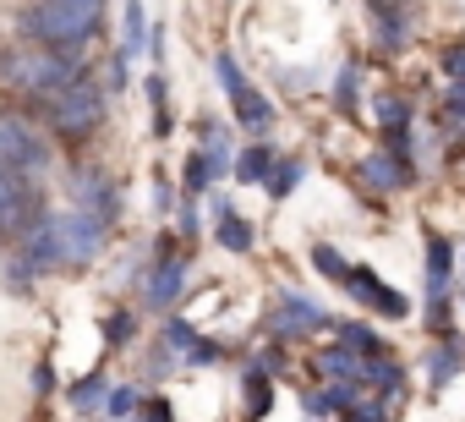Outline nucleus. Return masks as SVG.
Returning a JSON list of instances; mask_svg holds the SVG:
<instances>
[{"label": "nucleus", "instance_id": "nucleus-1", "mask_svg": "<svg viewBox=\"0 0 465 422\" xmlns=\"http://www.w3.org/2000/svg\"><path fill=\"white\" fill-rule=\"evenodd\" d=\"M104 23V0H39L34 12H23V34L55 50H83Z\"/></svg>", "mask_w": 465, "mask_h": 422}, {"label": "nucleus", "instance_id": "nucleus-2", "mask_svg": "<svg viewBox=\"0 0 465 422\" xmlns=\"http://www.w3.org/2000/svg\"><path fill=\"white\" fill-rule=\"evenodd\" d=\"M77 61H83V50H55V45L34 39V45H17L0 55V77L28 99H50L66 77H77Z\"/></svg>", "mask_w": 465, "mask_h": 422}, {"label": "nucleus", "instance_id": "nucleus-3", "mask_svg": "<svg viewBox=\"0 0 465 422\" xmlns=\"http://www.w3.org/2000/svg\"><path fill=\"white\" fill-rule=\"evenodd\" d=\"M45 105V116H50V126L66 137V143H83V137H94L99 126H104V88H94L88 77H66L50 99H39Z\"/></svg>", "mask_w": 465, "mask_h": 422}, {"label": "nucleus", "instance_id": "nucleus-4", "mask_svg": "<svg viewBox=\"0 0 465 422\" xmlns=\"http://www.w3.org/2000/svg\"><path fill=\"white\" fill-rule=\"evenodd\" d=\"M50 231H55V253H61V269H83V264H94V258H99L110 220H99L94 208L72 203L66 215H50Z\"/></svg>", "mask_w": 465, "mask_h": 422}, {"label": "nucleus", "instance_id": "nucleus-5", "mask_svg": "<svg viewBox=\"0 0 465 422\" xmlns=\"http://www.w3.org/2000/svg\"><path fill=\"white\" fill-rule=\"evenodd\" d=\"M0 159L17 165V170H28V176H45V165H50V143H45L23 116H0Z\"/></svg>", "mask_w": 465, "mask_h": 422}, {"label": "nucleus", "instance_id": "nucleus-6", "mask_svg": "<svg viewBox=\"0 0 465 422\" xmlns=\"http://www.w3.org/2000/svg\"><path fill=\"white\" fill-rule=\"evenodd\" d=\"M345 291H351V296H356L361 307L383 313V318H405V313H411V302H405V296H400L394 286H383V280H378L372 269H356V264H351V275H345Z\"/></svg>", "mask_w": 465, "mask_h": 422}, {"label": "nucleus", "instance_id": "nucleus-7", "mask_svg": "<svg viewBox=\"0 0 465 422\" xmlns=\"http://www.w3.org/2000/svg\"><path fill=\"white\" fill-rule=\"evenodd\" d=\"M269 324H274V335L302 340V335H318V329L329 324V313H323L312 296H296V291H291V296H280V302H274V318H269Z\"/></svg>", "mask_w": 465, "mask_h": 422}, {"label": "nucleus", "instance_id": "nucleus-8", "mask_svg": "<svg viewBox=\"0 0 465 422\" xmlns=\"http://www.w3.org/2000/svg\"><path fill=\"white\" fill-rule=\"evenodd\" d=\"M356 176H361V186H367V192H400V186H411V181H416L411 159H400V154H367V159L356 165Z\"/></svg>", "mask_w": 465, "mask_h": 422}, {"label": "nucleus", "instance_id": "nucleus-9", "mask_svg": "<svg viewBox=\"0 0 465 422\" xmlns=\"http://www.w3.org/2000/svg\"><path fill=\"white\" fill-rule=\"evenodd\" d=\"M181 286H186V264H181L175 253H164V258L148 269V280H143V302H148V307H175Z\"/></svg>", "mask_w": 465, "mask_h": 422}, {"label": "nucleus", "instance_id": "nucleus-10", "mask_svg": "<svg viewBox=\"0 0 465 422\" xmlns=\"http://www.w3.org/2000/svg\"><path fill=\"white\" fill-rule=\"evenodd\" d=\"M367 12H372V34H378V45H383L389 55H400V50L411 45V17L394 6V0H367Z\"/></svg>", "mask_w": 465, "mask_h": 422}, {"label": "nucleus", "instance_id": "nucleus-11", "mask_svg": "<svg viewBox=\"0 0 465 422\" xmlns=\"http://www.w3.org/2000/svg\"><path fill=\"white\" fill-rule=\"evenodd\" d=\"M72 203H83V208H94L99 220H115V208H121V197H115V186L99 176V170H77L72 176Z\"/></svg>", "mask_w": 465, "mask_h": 422}, {"label": "nucleus", "instance_id": "nucleus-12", "mask_svg": "<svg viewBox=\"0 0 465 422\" xmlns=\"http://www.w3.org/2000/svg\"><path fill=\"white\" fill-rule=\"evenodd\" d=\"M230 105H236V121H242L247 132H269V126H274V105H269V99H263L252 83H247L236 99H230Z\"/></svg>", "mask_w": 465, "mask_h": 422}, {"label": "nucleus", "instance_id": "nucleus-13", "mask_svg": "<svg viewBox=\"0 0 465 422\" xmlns=\"http://www.w3.org/2000/svg\"><path fill=\"white\" fill-rule=\"evenodd\" d=\"M449 269H454V242L449 236H427V286H432V296L449 291Z\"/></svg>", "mask_w": 465, "mask_h": 422}, {"label": "nucleus", "instance_id": "nucleus-14", "mask_svg": "<svg viewBox=\"0 0 465 422\" xmlns=\"http://www.w3.org/2000/svg\"><path fill=\"white\" fill-rule=\"evenodd\" d=\"M318 367H323L329 378H361V384H367V362H356V351H345V346L318 351Z\"/></svg>", "mask_w": 465, "mask_h": 422}, {"label": "nucleus", "instance_id": "nucleus-15", "mask_svg": "<svg viewBox=\"0 0 465 422\" xmlns=\"http://www.w3.org/2000/svg\"><path fill=\"white\" fill-rule=\"evenodd\" d=\"M219 247L224 253H252V226L242 220V215H230V208H224V215H219Z\"/></svg>", "mask_w": 465, "mask_h": 422}, {"label": "nucleus", "instance_id": "nucleus-16", "mask_svg": "<svg viewBox=\"0 0 465 422\" xmlns=\"http://www.w3.org/2000/svg\"><path fill=\"white\" fill-rule=\"evenodd\" d=\"M148 50V17H143V6L137 0H126V28H121V55L132 61V55H143Z\"/></svg>", "mask_w": 465, "mask_h": 422}, {"label": "nucleus", "instance_id": "nucleus-17", "mask_svg": "<svg viewBox=\"0 0 465 422\" xmlns=\"http://www.w3.org/2000/svg\"><path fill=\"white\" fill-rule=\"evenodd\" d=\"M269 170H274V148L252 143V148L236 154V181H269Z\"/></svg>", "mask_w": 465, "mask_h": 422}, {"label": "nucleus", "instance_id": "nucleus-18", "mask_svg": "<svg viewBox=\"0 0 465 422\" xmlns=\"http://www.w3.org/2000/svg\"><path fill=\"white\" fill-rule=\"evenodd\" d=\"M302 176H307V165L302 159H274V170H269V197H291L296 186H302Z\"/></svg>", "mask_w": 465, "mask_h": 422}, {"label": "nucleus", "instance_id": "nucleus-19", "mask_svg": "<svg viewBox=\"0 0 465 422\" xmlns=\"http://www.w3.org/2000/svg\"><path fill=\"white\" fill-rule=\"evenodd\" d=\"M274 395H269V367L263 362H247V411L252 417H269Z\"/></svg>", "mask_w": 465, "mask_h": 422}, {"label": "nucleus", "instance_id": "nucleus-20", "mask_svg": "<svg viewBox=\"0 0 465 422\" xmlns=\"http://www.w3.org/2000/svg\"><path fill=\"white\" fill-rule=\"evenodd\" d=\"M104 389H110V384L94 373V378H77V384L66 389V400H72V411H104Z\"/></svg>", "mask_w": 465, "mask_h": 422}, {"label": "nucleus", "instance_id": "nucleus-21", "mask_svg": "<svg viewBox=\"0 0 465 422\" xmlns=\"http://www.w3.org/2000/svg\"><path fill=\"white\" fill-rule=\"evenodd\" d=\"M460 362H465V346H454V340H449V346H438V351L427 357V373H432V384H449Z\"/></svg>", "mask_w": 465, "mask_h": 422}, {"label": "nucleus", "instance_id": "nucleus-22", "mask_svg": "<svg viewBox=\"0 0 465 422\" xmlns=\"http://www.w3.org/2000/svg\"><path fill=\"white\" fill-rule=\"evenodd\" d=\"M340 340L345 346H361V357H383V351H394V346H383L372 329H361V324H340Z\"/></svg>", "mask_w": 465, "mask_h": 422}, {"label": "nucleus", "instance_id": "nucleus-23", "mask_svg": "<svg viewBox=\"0 0 465 422\" xmlns=\"http://www.w3.org/2000/svg\"><path fill=\"white\" fill-rule=\"evenodd\" d=\"M137 406H143V400H137L132 384H110V389H104V417H132Z\"/></svg>", "mask_w": 465, "mask_h": 422}, {"label": "nucleus", "instance_id": "nucleus-24", "mask_svg": "<svg viewBox=\"0 0 465 422\" xmlns=\"http://www.w3.org/2000/svg\"><path fill=\"white\" fill-rule=\"evenodd\" d=\"M219 170H213V159H208V148H197L192 159H186V192H203L208 181H213Z\"/></svg>", "mask_w": 465, "mask_h": 422}, {"label": "nucleus", "instance_id": "nucleus-25", "mask_svg": "<svg viewBox=\"0 0 465 422\" xmlns=\"http://www.w3.org/2000/svg\"><path fill=\"white\" fill-rule=\"evenodd\" d=\"M213 72H219V83H224V94H230V99H236V94L247 88V77H242L236 55H224V50H219V55H213Z\"/></svg>", "mask_w": 465, "mask_h": 422}, {"label": "nucleus", "instance_id": "nucleus-26", "mask_svg": "<svg viewBox=\"0 0 465 422\" xmlns=\"http://www.w3.org/2000/svg\"><path fill=\"white\" fill-rule=\"evenodd\" d=\"M312 264H318V275H323V280H340V286H345V275H351V264H345L334 247H312Z\"/></svg>", "mask_w": 465, "mask_h": 422}, {"label": "nucleus", "instance_id": "nucleus-27", "mask_svg": "<svg viewBox=\"0 0 465 422\" xmlns=\"http://www.w3.org/2000/svg\"><path fill=\"white\" fill-rule=\"evenodd\" d=\"M405 116H411V105H405V99L378 94V126H405Z\"/></svg>", "mask_w": 465, "mask_h": 422}, {"label": "nucleus", "instance_id": "nucleus-28", "mask_svg": "<svg viewBox=\"0 0 465 422\" xmlns=\"http://www.w3.org/2000/svg\"><path fill=\"white\" fill-rule=\"evenodd\" d=\"M334 105H340L345 116H356V66H345V72H340V88H334Z\"/></svg>", "mask_w": 465, "mask_h": 422}, {"label": "nucleus", "instance_id": "nucleus-29", "mask_svg": "<svg viewBox=\"0 0 465 422\" xmlns=\"http://www.w3.org/2000/svg\"><path fill=\"white\" fill-rule=\"evenodd\" d=\"M219 357H224V351H219V346H213V340H203V335H197V340H192V346H186V362H197V367H213V362H219Z\"/></svg>", "mask_w": 465, "mask_h": 422}, {"label": "nucleus", "instance_id": "nucleus-30", "mask_svg": "<svg viewBox=\"0 0 465 422\" xmlns=\"http://www.w3.org/2000/svg\"><path fill=\"white\" fill-rule=\"evenodd\" d=\"M164 340H170V346H181V351H186V346H192V340H197V335H192V329H186V324H181V318H164Z\"/></svg>", "mask_w": 465, "mask_h": 422}, {"label": "nucleus", "instance_id": "nucleus-31", "mask_svg": "<svg viewBox=\"0 0 465 422\" xmlns=\"http://www.w3.org/2000/svg\"><path fill=\"white\" fill-rule=\"evenodd\" d=\"M104 83H110V94H121V88H126V55H115V61L104 66Z\"/></svg>", "mask_w": 465, "mask_h": 422}, {"label": "nucleus", "instance_id": "nucleus-32", "mask_svg": "<svg viewBox=\"0 0 465 422\" xmlns=\"http://www.w3.org/2000/svg\"><path fill=\"white\" fill-rule=\"evenodd\" d=\"M148 105H153V110H170V88H164V77H159V72L148 77Z\"/></svg>", "mask_w": 465, "mask_h": 422}, {"label": "nucleus", "instance_id": "nucleus-33", "mask_svg": "<svg viewBox=\"0 0 465 422\" xmlns=\"http://www.w3.org/2000/svg\"><path fill=\"white\" fill-rule=\"evenodd\" d=\"M104 329H110V340H132V313H115Z\"/></svg>", "mask_w": 465, "mask_h": 422}, {"label": "nucleus", "instance_id": "nucleus-34", "mask_svg": "<svg viewBox=\"0 0 465 422\" xmlns=\"http://www.w3.org/2000/svg\"><path fill=\"white\" fill-rule=\"evenodd\" d=\"M170 367H175V357H170V351H164V346H159V351H153V357H148V373H153V378H164V373H170Z\"/></svg>", "mask_w": 465, "mask_h": 422}, {"label": "nucleus", "instance_id": "nucleus-35", "mask_svg": "<svg viewBox=\"0 0 465 422\" xmlns=\"http://www.w3.org/2000/svg\"><path fill=\"white\" fill-rule=\"evenodd\" d=\"M258 362H263V367H269V373H280V367H285V351H280V346H269V351H263V357H258Z\"/></svg>", "mask_w": 465, "mask_h": 422}, {"label": "nucleus", "instance_id": "nucleus-36", "mask_svg": "<svg viewBox=\"0 0 465 422\" xmlns=\"http://www.w3.org/2000/svg\"><path fill=\"white\" fill-rule=\"evenodd\" d=\"M443 66H449V72H454V77H460V72H465V45H454V50H449V55H443Z\"/></svg>", "mask_w": 465, "mask_h": 422}, {"label": "nucleus", "instance_id": "nucleus-37", "mask_svg": "<svg viewBox=\"0 0 465 422\" xmlns=\"http://www.w3.org/2000/svg\"><path fill=\"white\" fill-rule=\"evenodd\" d=\"M137 411H148V417H170V400H143Z\"/></svg>", "mask_w": 465, "mask_h": 422}]
</instances>
